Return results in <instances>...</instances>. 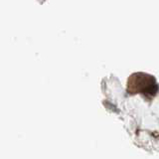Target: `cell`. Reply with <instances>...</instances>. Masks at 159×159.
Listing matches in <instances>:
<instances>
[{"label": "cell", "instance_id": "1", "mask_svg": "<svg viewBox=\"0 0 159 159\" xmlns=\"http://www.w3.org/2000/svg\"><path fill=\"white\" fill-rule=\"evenodd\" d=\"M126 91L129 93H143L146 97H153L158 91L156 80L145 73H135L128 78Z\"/></svg>", "mask_w": 159, "mask_h": 159}]
</instances>
